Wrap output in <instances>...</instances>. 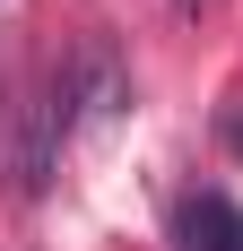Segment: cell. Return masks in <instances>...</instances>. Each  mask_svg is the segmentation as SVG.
<instances>
[{"mask_svg": "<svg viewBox=\"0 0 243 251\" xmlns=\"http://www.w3.org/2000/svg\"><path fill=\"white\" fill-rule=\"evenodd\" d=\"M226 148H235V156H243V113H226Z\"/></svg>", "mask_w": 243, "mask_h": 251, "instance_id": "cell-3", "label": "cell"}, {"mask_svg": "<svg viewBox=\"0 0 243 251\" xmlns=\"http://www.w3.org/2000/svg\"><path fill=\"white\" fill-rule=\"evenodd\" d=\"M52 104H61V122H113L122 104H130V78H122V52L113 44H78L52 78Z\"/></svg>", "mask_w": 243, "mask_h": 251, "instance_id": "cell-1", "label": "cell"}, {"mask_svg": "<svg viewBox=\"0 0 243 251\" xmlns=\"http://www.w3.org/2000/svg\"><path fill=\"white\" fill-rule=\"evenodd\" d=\"M174 234H182V251H243V208L226 191H200V200H182Z\"/></svg>", "mask_w": 243, "mask_h": 251, "instance_id": "cell-2", "label": "cell"}]
</instances>
